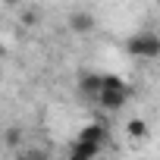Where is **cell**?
<instances>
[{
  "label": "cell",
  "mask_w": 160,
  "mask_h": 160,
  "mask_svg": "<svg viewBox=\"0 0 160 160\" xmlns=\"http://www.w3.org/2000/svg\"><path fill=\"white\" fill-rule=\"evenodd\" d=\"M126 101H129V85L122 82L116 72H101V94H98L94 104H98L101 110L116 113V110L126 107Z\"/></svg>",
  "instance_id": "obj_1"
},
{
  "label": "cell",
  "mask_w": 160,
  "mask_h": 160,
  "mask_svg": "<svg viewBox=\"0 0 160 160\" xmlns=\"http://www.w3.org/2000/svg\"><path fill=\"white\" fill-rule=\"evenodd\" d=\"M126 50L132 57H141V60H157L160 57V35L157 32H138L126 41Z\"/></svg>",
  "instance_id": "obj_2"
},
{
  "label": "cell",
  "mask_w": 160,
  "mask_h": 160,
  "mask_svg": "<svg viewBox=\"0 0 160 160\" xmlns=\"http://www.w3.org/2000/svg\"><path fill=\"white\" fill-rule=\"evenodd\" d=\"M75 138H82V141H88V144H98V148L104 151V144L110 141V129H107L104 122H88V126H82V132H78Z\"/></svg>",
  "instance_id": "obj_3"
},
{
  "label": "cell",
  "mask_w": 160,
  "mask_h": 160,
  "mask_svg": "<svg viewBox=\"0 0 160 160\" xmlns=\"http://www.w3.org/2000/svg\"><path fill=\"white\" fill-rule=\"evenodd\" d=\"M98 154H101V148L98 144H88L82 138H75L72 148H69V160H98Z\"/></svg>",
  "instance_id": "obj_4"
},
{
  "label": "cell",
  "mask_w": 160,
  "mask_h": 160,
  "mask_svg": "<svg viewBox=\"0 0 160 160\" xmlns=\"http://www.w3.org/2000/svg\"><path fill=\"white\" fill-rule=\"evenodd\" d=\"M91 25H94L91 13H82V10H75V13H69V28H72V32H88Z\"/></svg>",
  "instance_id": "obj_5"
},
{
  "label": "cell",
  "mask_w": 160,
  "mask_h": 160,
  "mask_svg": "<svg viewBox=\"0 0 160 160\" xmlns=\"http://www.w3.org/2000/svg\"><path fill=\"white\" fill-rule=\"evenodd\" d=\"M126 132H129V138H135V141H141V138L148 135V122L135 116V119H129V122H126Z\"/></svg>",
  "instance_id": "obj_6"
}]
</instances>
